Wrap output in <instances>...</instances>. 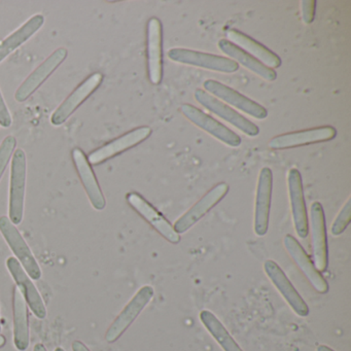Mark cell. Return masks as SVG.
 Returning a JSON list of instances; mask_svg holds the SVG:
<instances>
[{
    "label": "cell",
    "mask_w": 351,
    "mask_h": 351,
    "mask_svg": "<svg viewBox=\"0 0 351 351\" xmlns=\"http://www.w3.org/2000/svg\"><path fill=\"white\" fill-rule=\"evenodd\" d=\"M26 176H27L26 155L23 149H18L13 154V159H12L11 184H10L9 219L14 225H20L23 219Z\"/></svg>",
    "instance_id": "1"
},
{
    "label": "cell",
    "mask_w": 351,
    "mask_h": 351,
    "mask_svg": "<svg viewBox=\"0 0 351 351\" xmlns=\"http://www.w3.org/2000/svg\"><path fill=\"white\" fill-rule=\"evenodd\" d=\"M168 57L174 62L191 66L200 67L208 71L221 73H234L239 69V65L230 58L217 56L199 51L188 49L174 48L168 51Z\"/></svg>",
    "instance_id": "2"
},
{
    "label": "cell",
    "mask_w": 351,
    "mask_h": 351,
    "mask_svg": "<svg viewBox=\"0 0 351 351\" xmlns=\"http://www.w3.org/2000/svg\"><path fill=\"white\" fill-rule=\"evenodd\" d=\"M0 233L3 234L12 252L17 256V260L23 267L30 278L38 280L42 277V270L38 261L34 258L32 250L26 243L16 225L8 217H0Z\"/></svg>",
    "instance_id": "3"
},
{
    "label": "cell",
    "mask_w": 351,
    "mask_h": 351,
    "mask_svg": "<svg viewBox=\"0 0 351 351\" xmlns=\"http://www.w3.org/2000/svg\"><path fill=\"white\" fill-rule=\"evenodd\" d=\"M194 96L197 102L204 106L209 112L217 114L219 118L223 119L226 122L229 123L241 132L245 133L248 136L254 137L260 134V128L256 124L250 122L245 117L242 116L241 114L236 112L235 110L230 108L228 104H223L215 96L207 93L204 90H196Z\"/></svg>",
    "instance_id": "4"
},
{
    "label": "cell",
    "mask_w": 351,
    "mask_h": 351,
    "mask_svg": "<svg viewBox=\"0 0 351 351\" xmlns=\"http://www.w3.org/2000/svg\"><path fill=\"white\" fill-rule=\"evenodd\" d=\"M154 297V289L149 285L141 287L134 297L125 306L123 311L114 320L112 326L106 332V339L108 343H114L126 332L127 328L133 324L137 316L147 307Z\"/></svg>",
    "instance_id": "5"
},
{
    "label": "cell",
    "mask_w": 351,
    "mask_h": 351,
    "mask_svg": "<svg viewBox=\"0 0 351 351\" xmlns=\"http://www.w3.org/2000/svg\"><path fill=\"white\" fill-rule=\"evenodd\" d=\"M204 91L210 95L215 96L221 101L234 106L241 110L242 112H245L248 116L252 118L258 119V120H263L268 117V110L264 106L258 104V102L250 99L246 96L242 95L239 92L235 91L232 88L219 83V82L215 81V80H207L203 84Z\"/></svg>",
    "instance_id": "6"
},
{
    "label": "cell",
    "mask_w": 351,
    "mask_h": 351,
    "mask_svg": "<svg viewBox=\"0 0 351 351\" xmlns=\"http://www.w3.org/2000/svg\"><path fill=\"white\" fill-rule=\"evenodd\" d=\"M147 75L153 85L163 80V26L158 18H151L147 30Z\"/></svg>",
    "instance_id": "7"
},
{
    "label": "cell",
    "mask_w": 351,
    "mask_h": 351,
    "mask_svg": "<svg viewBox=\"0 0 351 351\" xmlns=\"http://www.w3.org/2000/svg\"><path fill=\"white\" fill-rule=\"evenodd\" d=\"M182 114L195 126L202 129L211 136L232 147H237L241 145V138L234 131L230 130L219 121L215 120L209 114H205L196 106L190 104H182Z\"/></svg>",
    "instance_id": "8"
},
{
    "label": "cell",
    "mask_w": 351,
    "mask_h": 351,
    "mask_svg": "<svg viewBox=\"0 0 351 351\" xmlns=\"http://www.w3.org/2000/svg\"><path fill=\"white\" fill-rule=\"evenodd\" d=\"M152 134V129L149 127L143 126L133 129L129 132L125 133L122 136L110 141L102 145L99 149H95L90 154L88 161L92 165H98L104 163L132 147H136L139 143L147 141Z\"/></svg>",
    "instance_id": "9"
},
{
    "label": "cell",
    "mask_w": 351,
    "mask_h": 351,
    "mask_svg": "<svg viewBox=\"0 0 351 351\" xmlns=\"http://www.w3.org/2000/svg\"><path fill=\"white\" fill-rule=\"evenodd\" d=\"M229 192V186L226 182H221L213 186L206 193L194 206L191 207L174 223L176 233H186L193 226L196 225L203 217L207 215L213 207L217 206Z\"/></svg>",
    "instance_id": "10"
},
{
    "label": "cell",
    "mask_w": 351,
    "mask_h": 351,
    "mask_svg": "<svg viewBox=\"0 0 351 351\" xmlns=\"http://www.w3.org/2000/svg\"><path fill=\"white\" fill-rule=\"evenodd\" d=\"M310 229L313 264L319 272H324L328 266V236L324 207L319 202L312 203L310 208Z\"/></svg>",
    "instance_id": "11"
},
{
    "label": "cell",
    "mask_w": 351,
    "mask_h": 351,
    "mask_svg": "<svg viewBox=\"0 0 351 351\" xmlns=\"http://www.w3.org/2000/svg\"><path fill=\"white\" fill-rule=\"evenodd\" d=\"M337 130L332 126L316 127L297 132L285 133L273 137L269 141V147L272 149H287L303 145L326 143L336 137Z\"/></svg>",
    "instance_id": "12"
},
{
    "label": "cell",
    "mask_w": 351,
    "mask_h": 351,
    "mask_svg": "<svg viewBox=\"0 0 351 351\" xmlns=\"http://www.w3.org/2000/svg\"><path fill=\"white\" fill-rule=\"evenodd\" d=\"M128 204L145 219L160 235L163 236L167 241L172 244L180 242V235L176 233L173 226L159 213L151 203L147 202L138 193H128L126 196Z\"/></svg>",
    "instance_id": "13"
},
{
    "label": "cell",
    "mask_w": 351,
    "mask_h": 351,
    "mask_svg": "<svg viewBox=\"0 0 351 351\" xmlns=\"http://www.w3.org/2000/svg\"><path fill=\"white\" fill-rule=\"evenodd\" d=\"M287 184L295 232L300 238L305 239L309 234V217L304 197L303 180L299 170L295 168L289 170L287 174Z\"/></svg>",
    "instance_id": "14"
},
{
    "label": "cell",
    "mask_w": 351,
    "mask_h": 351,
    "mask_svg": "<svg viewBox=\"0 0 351 351\" xmlns=\"http://www.w3.org/2000/svg\"><path fill=\"white\" fill-rule=\"evenodd\" d=\"M104 81V75L100 73H95L88 77L83 83L80 84L79 87L75 88V91L57 108L51 118V123L54 126H61L64 124L69 117L85 102L91 94L97 90Z\"/></svg>",
    "instance_id": "15"
},
{
    "label": "cell",
    "mask_w": 351,
    "mask_h": 351,
    "mask_svg": "<svg viewBox=\"0 0 351 351\" xmlns=\"http://www.w3.org/2000/svg\"><path fill=\"white\" fill-rule=\"evenodd\" d=\"M272 189V170L268 167L263 168L258 176L254 207V232L261 237L266 235L268 232Z\"/></svg>",
    "instance_id": "16"
},
{
    "label": "cell",
    "mask_w": 351,
    "mask_h": 351,
    "mask_svg": "<svg viewBox=\"0 0 351 351\" xmlns=\"http://www.w3.org/2000/svg\"><path fill=\"white\" fill-rule=\"evenodd\" d=\"M67 55H69V51L66 49H57L18 88L15 93V99L18 102L26 101L43 85V83L60 66L61 63L66 59Z\"/></svg>",
    "instance_id": "17"
},
{
    "label": "cell",
    "mask_w": 351,
    "mask_h": 351,
    "mask_svg": "<svg viewBox=\"0 0 351 351\" xmlns=\"http://www.w3.org/2000/svg\"><path fill=\"white\" fill-rule=\"evenodd\" d=\"M264 270L271 282L278 289L279 293L285 298L291 309L299 316L305 317L309 314L310 310L303 298L301 297L293 283L287 278L282 269L274 261L268 260L265 262Z\"/></svg>",
    "instance_id": "18"
},
{
    "label": "cell",
    "mask_w": 351,
    "mask_h": 351,
    "mask_svg": "<svg viewBox=\"0 0 351 351\" xmlns=\"http://www.w3.org/2000/svg\"><path fill=\"white\" fill-rule=\"evenodd\" d=\"M8 270L13 276L14 280L17 283L18 289L23 295L25 301L27 302L32 311L34 315L40 319H44L47 316L46 305H45L44 300L40 297L38 289L32 282L30 277L28 276L26 271L24 270L19 261L16 258H8L7 260Z\"/></svg>",
    "instance_id": "19"
},
{
    "label": "cell",
    "mask_w": 351,
    "mask_h": 351,
    "mask_svg": "<svg viewBox=\"0 0 351 351\" xmlns=\"http://www.w3.org/2000/svg\"><path fill=\"white\" fill-rule=\"evenodd\" d=\"M71 156H73L75 169L81 178L82 184L85 188L90 203L96 210H104L106 205V198H104V193H102L97 178L92 169L91 164L88 161L85 153L79 147H75L73 149Z\"/></svg>",
    "instance_id": "20"
},
{
    "label": "cell",
    "mask_w": 351,
    "mask_h": 351,
    "mask_svg": "<svg viewBox=\"0 0 351 351\" xmlns=\"http://www.w3.org/2000/svg\"><path fill=\"white\" fill-rule=\"evenodd\" d=\"M285 248L289 256H291L295 264L299 267L300 270L304 273L308 280L311 283L312 287L319 293H326L328 291V281L320 274L319 271L315 268L312 261L310 260L307 252L304 250L303 246L299 243L293 236L287 235L283 239Z\"/></svg>",
    "instance_id": "21"
},
{
    "label": "cell",
    "mask_w": 351,
    "mask_h": 351,
    "mask_svg": "<svg viewBox=\"0 0 351 351\" xmlns=\"http://www.w3.org/2000/svg\"><path fill=\"white\" fill-rule=\"evenodd\" d=\"M226 36H227V40L256 58V60L260 61L265 66L269 67L273 71L280 67L281 59L278 55L275 54L264 45L256 42L250 36H246L243 32L237 29H229L226 32Z\"/></svg>",
    "instance_id": "22"
},
{
    "label": "cell",
    "mask_w": 351,
    "mask_h": 351,
    "mask_svg": "<svg viewBox=\"0 0 351 351\" xmlns=\"http://www.w3.org/2000/svg\"><path fill=\"white\" fill-rule=\"evenodd\" d=\"M219 50L223 54L228 55L232 60L235 61L238 65H243L244 67L256 73L258 77H262L263 80L267 82H274L277 79L276 71L269 67L265 66L264 64L256 60L254 57L250 56L247 53L244 52L241 49L238 48L235 45L230 43L229 40L223 38L219 40Z\"/></svg>",
    "instance_id": "23"
},
{
    "label": "cell",
    "mask_w": 351,
    "mask_h": 351,
    "mask_svg": "<svg viewBox=\"0 0 351 351\" xmlns=\"http://www.w3.org/2000/svg\"><path fill=\"white\" fill-rule=\"evenodd\" d=\"M14 343L19 351L27 350L30 344L29 322L25 299L15 287L13 293Z\"/></svg>",
    "instance_id": "24"
},
{
    "label": "cell",
    "mask_w": 351,
    "mask_h": 351,
    "mask_svg": "<svg viewBox=\"0 0 351 351\" xmlns=\"http://www.w3.org/2000/svg\"><path fill=\"white\" fill-rule=\"evenodd\" d=\"M45 23L44 16L36 15L30 18L19 29L16 30L11 36H8L0 44V63L3 62L14 51L17 50L24 43L27 42L32 36L40 29Z\"/></svg>",
    "instance_id": "25"
},
{
    "label": "cell",
    "mask_w": 351,
    "mask_h": 351,
    "mask_svg": "<svg viewBox=\"0 0 351 351\" xmlns=\"http://www.w3.org/2000/svg\"><path fill=\"white\" fill-rule=\"evenodd\" d=\"M200 320L223 351H243L213 312L203 310L200 312Z\"/></svg>",
    "instance_id": "26"
},
{
    "label": "cell",
    "mask_w": 351,
    "mask_h": 351,
    "mask_svg": "<svg viewBox=\"0 0 351 351\" xmlns=\"http://www.w3.org/2000/svg\"><path fill=\"white\" fill-rule=\"evenodd\" d=\"M350 219L351 198H349L348 200H347V202L345 203L343 208L341 209L339 215H337L334 223H332V228H330V232H332V235H341V234L346 230V228L348 227L349 223H350Z\"/></svg>",
    "instance_id": "27"
},
{
    "label": "cell",
    "mask_w": 351,
    "mask_h": 351,
    "mask_svg": "<svg viewBox=\"0 0 351 351\" xmlns=\"http://www.w3.org/2000/svg\"><path fill=\"white\" fill-rule=\"evenodd\" d=\"M15 137L9 135L3 139V143L0 145V180L3 178L8 165H9L10 160L13 155L14 149L16 147Z\"/></svg>",
    "instance_id": "28"
},
{
    "label": "cell",
    "mask_w": 351,
    "mask_h": 351,
    "mask_svg": "<svg viewBox=\"0 0 351 351\" xmlns=\"http://www.w3.org/2000/svg\"><path fill=\"white\" fill-rule=\"evenodd\" d=\"M315 0H303L301 1V16L305 24H311L315 17Z\"/></svg>",
    "instance_id": "29"
},
{
    "label": "cell",
    "mask_w": 351,
    "mask_h": 351,
    "mask_svg": "<svg viewBox=\"0 0 351 351\" xmlns=\"http://www.w3.org/2000/svg\"><path fill=\"white\" fill-rule=\"evenodd\" d=\"M12 123H13V119H12L11 112H10L7 104L3 99V94L0 91V125L3 128H9Z\"/></svg>",
    "instance_id": "30"
},
{
    "label": "cell",
    "mask_w": 351,
    "mask_h": 351,
    "mask_svg": "<svg viewBox=\"0 0 351 351\" xmlns=\"http://www.w3.org/2000/svg\"><path fill=\"white\" fill-rule=\"evenodd\" d=\"M73 351H90V349L81 341H75L73 343Z\"/></svg>",
    "instance_id": "31"
},
{
    "label": "cell",
    "mask_w": 351,
    "mask_h": 351,
    "mask_svg": "<svg viewBox=\"0 0 351 351\" xmlns=\"http://www.w3.org/2000/svg\"><path fill=\"white\" fill-rule=\"evenodd\" d=\"M316 351H334L332 348H330L328 346H326V345H319L316 349Z\"/></svg>",
    "instance_id": "32"
},
{
    "label": "cell",
    "mask_w": 351,
    "mask_h": 351,
    "mask_svg": "<svg viewBox=\"0 0 351 351\" xmlns=\"http://www.w3.org/2000/svg\"><path fill=\"white\" fill-rule=\"evenodd\" d=\"M34 351H47V349L43 344H36L34 346Z\"/></svg>",
    "instance_id": "33"
},
{
    "label": "cell",
    "mask_w": 351,
    "mask_h": 351,
    "mask_svg": "<svg viewBox=\"0 0 351 351\" xmlns=\"http://www.w3.org/2000/svg\"><path fill=\"white\" fill-rule=\"evenodd\" d=\"M5 342H7V340H5V337L3 335H0V347L5 346Z\"/></svg>",
    "instance_id": "34"
},
{
    "label": "cell",
    "mask_w": 351,
    "mask_h": 351,
    "mask_svg": "<svg viewBox=\"0 0 351 351\" xmlns=\"http://www.w3.org/2000/svg\"><path fill=\"white\" fill-rule=\"evenodd\" d=\"M55 351H65L64 349L61 348V347H58V348L55 349Z\"/></svg>",
    "instance_id": "35"
},
{
    "label": "cell",
    "mask_w": 351,
    "mask_h": 351,
    "mask_svg": "<svg viewBox=\"0 0 351 351\" xmlns=\"http://www.w3.org/2000/svg\"><path fill=\"white\" fill-rule=\"evenodd\" d=\"M0 332H1V322H0Z\"/></svg>",
    "instance_id": "36"
}]
</instances>
